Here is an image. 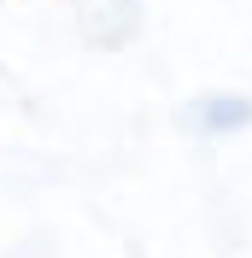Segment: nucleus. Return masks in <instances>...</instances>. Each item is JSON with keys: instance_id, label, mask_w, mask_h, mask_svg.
Instances as JSON below:
<instances>
[{"instance_id": "obj_1", "label": "nucleus", "mask_w": 252, "mask_h": 258, "mask_svg": "<svg viewBox=\"0 0 252 258\" xmlns=\"http://www.w3.org/2000/svg\"><path fill=\"white\" fill-rule=\"evenodd\" d=\"M182 123H188L194 135H211V141L240 135V129H252V94H235V88H223V94H194L188 112H182Z\"/></svg>"}]
</instances>
